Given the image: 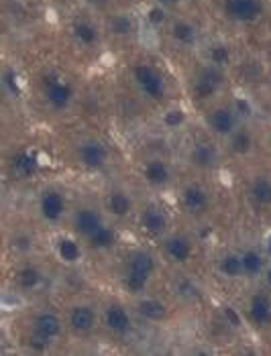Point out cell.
I'll return each mask as SVG.
<instances>
[{
	"mask_svg": "<svg viewBox=\"0 0 271 356\" xmlns=\"http://www.w3.org/2000/svg\"><path fill=\"white\" fill-rule=\"evenodd\" d=\"M65 318L55 309H39L31 322V342L39 346H52L65 332Z\"/></svg>",
	"mask_w": 271,
	"mask_h": 356,
	"instance_id": "obj_3",
	"label": "cell"
},
{
	"mask_svg": "<svg viewBox=\"0 0 271 356\" xmlns=\"http://www.w3.org/2000/svg\"><path fill=\"white\" fill-rule=\"evenodd\" d=\"M4 86L10 88L13 94H19V92H21V90H19V78H17L15 72H6V74H4Z\"/></svg>",
	"mask_w": 271,
	"mask_h": 356,
	"instance_id": "obj_34",
	"label": "cell"
},
{
	"mask_svg": "<svg viewBox=\"0 0 271 356\" xmlns=\"http://www.w3.org/2000/svg\"><path fill=\"white\" fill-rule=\"evenodd\" d=\"M162 252L167 263L184 267L194 259V243L190 236L182 234V232H169L162 238Z\"/></svg>",
	"mask_w": 271,
	"mask_h": 356,
	"instance_id": "obj_9",
	"label": "cell"
},
{
	"mask_svg": "<svg viewBox=\"0 0 271 356\" xmlns=\"http://www.w3.org/2000/svg\"><path fill=\"white\" fill-rule=\"evenodd\" d=\"M169 37L180 47H194L198 43V27L188 19L178 17L169 23Z\"/></svg>",
	"mask_w": 271,
	"mask_h": 356,
	"instance_id": "obj_20",
	"label": "cell"
},
{
	"mask_svg": "<svg viewBox=\"0 0 271 356\" xmlns=\"http://www.w3.org/2000/svg\"><path fill=\"white\" fill-rule=\"evenodd\" d=\"M112 27H114V31L118 35H133V23L127 17H114Z\"/></svg>",
	"mask_w": 271,
	"mask_h": 356,
	"instance_id": "obj_33",
	"label": "cell"
},
{
	"mask_svg": "<svg viewBox=\"0 0 271 356\" xmlns=\"http://www.w3.org/2000/svg\"><path fill=\"white\" fill-rule=\"evenodd\" d=\"M180 206L182 210L192 216V218H202L210 212V206H212V195L210 192L202 186V184H196L192 181L188 186L182 188L180 193Z\"/></svg>",
	"mask_w": 271,
	"mask_h": 356,
	"instance_id": "obj_8",
	"label": "cell"
},
{
	"mask_svg": "<svg viewBox=\"0 0 271 356\" xmlns=\"http://www.w3.org/2000/svg\"><path fill=\"white\" fill-rule=\"evenodd\" d=\"M17 283H19L21 289L33 291V289H37V287L43 283V273H41V269L35 267V265H25V267H21V269L17 271Z\"/></svg>",
	"mask_w": 271,
	"mask_h": 356,
	"instance_id": "obj_28",
	"label": "cell"
},
{
	"mask_svg": "<svg viewBox=\"0 0 271 356\" xmlns=\"http://www.w3.org/2000/svg\"><path fill=\"white\" fill-rule=\"evenodd\" d=\"M114 243H116V230L110 226L109 222L96 234H92L86 241V245L90 248H94V250H109V248L114 247Z\"/></svg>",
	"mask_w": 271,
	"mask_h": 356,
	"instance_id": "obj_27",
	"label": "cell"
},
{
	"mask_svg": "<svg viewBox=\"0 0 271 356\" xmlns=\"http://www.w3.org/2000/svg\"><path fill=\"white\" fill-rule=\"evenodd\" d=\"M163 124L167 127V129H180L184 122H186V112L180 108H173V110H167L165 114H163Z\"/></svg>",
	"mask_w": 271,
	"mask_h": 356,
	"instance_id": "obj_32",
	"label": "cell"
},
{
	"mask_svg": "<svg viewBox=\"0 0 271 356\" xmlns=\"http://www.w3.org/2000/svg\"><path fill=\"white\" fill-rule=\"evenodd\" d=\"M76 157L86 171H102L110 163V149L100 138H86L78 145Z\"/></svg>",
	"mask_w": 271,
	"mask_h": 356,
	"instance_id": "obj_7",
	"label": "cell"
},
{
	"mask_svg": "<svg viewBox=\"0 0 271 356\" xmlns=\"http://www.w3.org/2000/svg\"><path fill=\"white\" fill-rule=\"evenodd\" d=\"M131 80L141 96L149 102L160 104L169 96V83L165 80L163 72L149 61H139L131 70Z\"/></svg>",
	"mask_w": 271,
	"mask_h": 356,
	"instance_id": "obj_2",
	"label": "cell"
},
{
	"mask_svg": "<svg viewBox=\"0 0 271 356\" xmlns=\"http://www.w3.org/2000/svg\"><path fill=\"white\" fill-rule=\"evenodd\" d=\"M218 273L222 275L224 279H231V281L245 279L241 252H235V250L224 252V254L218 259Z\"/></svg>",
	"mask_w": 271,
	"mask_h": 356,
	"instance_id": "obj_25",
	"label": "cell"
},
{
	"mask_svg": "<svg viewBox=\"0 0 271 356\" xmlns=\"http://www.w3.org/2000/svg\"><path fill=\"white\" fill-rule=\"evenodd\" d=\"M220 161L218 149L212 143H196L190 149V163L198 169H212Z\"/></svg>",
	"mask_w": 271,
	"mask_h": 356,
	"instance_id": "obj_23",
	"label": "cell"
},
{
	"mask_svg": "<svg viewBox=\"0 0 271 356\" xmlns=\"http://www.w3.org/2000/svg\"><path fill=\"white\" fill-rule=\"evenodd\" d=\"M157 271V261L155 257L147 250V248H135L129 252L127 261H125V271H123V285L129 293L141 296L153 275Z\"/></svg>",
	"mask_w": 271,
	"mask_h": 356,
	"instance_id": "obj_1",
	"label": "cell"
},
{
	"mask_svg": "<svg viewBox=\"0 0 271 356\" xmlns=\"http://www.w3.org/2000/svg\"><path fill=\"white\" fill-rule=\"evenodd\" d=\"M72 37L80 47L92 49L100 43V29L96 27L90 19H76L72 23Z\"/></svg>",
	"mask_w": 271,
	"mask_h": 356,
	"instance_id": "obj_21",
	"label": "cell"
},
{
	"mask_svg": "<svg viewBox=\"0 0 271 356\" xmlns=\"http://www.w3.org/2000/svg\"><path fill=\"white\" fill-rule=\"evenodd\" d=\"M263 279H265V283H268V287H270V291H271V263L268 265V269H265V275H263Z\"/></svg>",
	"mask_w": 271,
	"mask_h": 356,
	"instance_id": "obj_36",
	"label": "cell"
},
{
	"mask_svg": "<svg viewBox=\"0 0 271 356\" xmlns=\"http://www.w3.org/2000/svg\"><path fill=\"white\" fill-rule=\"evenodd\" d=\"M241 259H243V273L245 279H259L265 275V269L270 265V257L265 254V250L257 247L245 248L241 252Z\"/></svg>",
	"mask_w": 271,
	"mask_h": 356,
	"instance_id": "obj_18",
	"label": "cell"
},
{
	"mask_svg": "<svg viewBox=\"0 0 271 356\" xmlns=\"http://www.w3.org/2000/svg\"><path fill=\"white\" fill-rule=\"evenodd\" d=\"M102 324L114 336H129L133 332V328H135L133 314L129 312L127 305H123V303L118 302L109 303L102 309Z\"/></svg>",
	"mask_w": 271,
	"mask_h": 356,
	"instance_id": "obj_13",
	"label": "cell"
},
{
	"mask_svg": "<svg viewBox=\"0 0 271 356\" xmlns=\"http://www.w3.org/2000/svg\"><path fill=\"white\" fill-rule=\"evenodd\" d=\"M206 57H208V65H215L218 70H226L233 63V49L226 43H215L206 51Z\"/></svg>",
	"mask_w": 271,
	"mask_h": 356,
	"instance_id": "obj_29",
	"label": "cell"
},
{
	"mask_svg": "<svg viewBox=\"0 0 271 356\" xmlns=\"http://www.w3.org/2000/svg\"><path fill=\"white\" fill-rule=\"evenodd\" d=\"M43 100L55 112H65L76 100V90L63 78H47L43 82Z\"/></svg>",
	"mask_w": 271,
	"mask_h": 356,
	"instance_id": "obj_10",
	"label": "cell"
},
{
	"mask_svg": "<svg viewBox=\"0 0 271 356\" xmlns=\"http://www.w3.org/2000/svg\"><path fill=\"white\" fill-rule=\"evenodd\" d=\"M139 226L141 230L151 236V238H163L165 234H169V226L171 218L167 214V210L160 204H149L141 210L139 214Z\"/></svg>",
	"mask_w": 271,
	"mask_h": 356,
	"instance_id": "obj_12",
	"label": "cell"
},
{
	"mask_svg": "<svg viewBox=\"0 0 271 356\" xmlns=\"http://www.w3.org/2000/svg\"><path fill=\"white\" fill-rule=\"evenodd\" d=\"M104 224H107V220L102 216V212L92 206H84L80 210H76L74 218H72L74 232L84 241H88L92 234H96Z\"/></svg>",
	"mask_w": 271,
	"mask_h": 356,
	"instance_id": "obj_15",
	"label": "cell"
},
{
	"mask_svg": "<svg viewBox=\"0 0 271 356\" xmlns=\"http://www.w3.org/2000/svg\"><path fill=\"white\" fill-rule=\"evenodd\" d=\"M100 322H102V316L98 314V309L92 303L78 302L68 307L65 326L78 338H86V336L94 334Z\"/></svg>",
	"mask_w": 271,
	"mask_h": 356,
	"instance_id": "obj_4",
	"label": "cell"
},
{
	"mask_svg": "<svg viewBox=\"0 0 271 356\" xmlns=\"http://www.w3.org/2000/svg\"><path fill=\"white\" fill-rule=\"evenodd\" d=\"M107 212L116 220L129 218L135 212V202H133L131 193L125 190H112L107 195Z\"/></svg>",
	"mask_w": 271,
	"mask_h": 356,
	"instance_id": "obj_19",
	"label": "cell"
},
{
	"mask_svg": "<svg viewBox=\"0 0 271 356\" xmlns=\"http://www.w3.org/2000/svg\"><path fill=\"white\" fill-rule=\"evenodd\" d=\"M141 175L145 179V184L149 188H155V190H162L167 188L173 179V169L171 165L167 163L162 157H153V159H147L143 167H141Z\"/></svg>",
	"mask_w": 271,
	"mask_h": 356,
	"instance_id": "obj_16",
	"label": "cell"
},
{
	"mask_svg": "<svg viewBox=\"0 0 271 356\" xmlns=\"http://www.w3.org/2000/svg\"><path fill=\"white\" fill-rule=\"evenodd\" d=\"M222 80H224L222 70H218L215 65L202 67L192 80V96L200 102L212 100L222 88Z\"/></svg>",
	"mask_w": 271,
	"mask_h": 356,
	"instance_id": "obj_11",
	"label": "cell"
},
{
	"mask_svg": "<svg viewBox=\"0 0 271 356\" xmlns=\"http://www.w3.org/2000/svg\"><path fill=\"white\" fill-rule=\"evenodd\" d=\"M37 210H39V216L49 222V224H57L61 222L65 212H68V200L65 195L55 190V188H47L39 193V202H37Z\"/></svg>",
	"mask_w": 271,
	"mask_h": 356,
	"instance_id": "obj_14",
	"label": "cell"
},
{
	"mask_svg": "<svg viewBox=\"0 0 271 356\" xmlns=\"http://www.w3.org/2000/svg\"><path fill=\"white\" fill-rule=\"evenodd\" d=\"M263 250H265V254L271 259V234L265 238V245H263Z\"/></svg>",
	"mask_w": 271,
	"mask_h": 356,
	"instance_id": "obj_37",
	"label": "cell"
},
{
	"mask_svg": "<svg viewBox=\"0 0 271 356\" xmlns=\"http://www.w3.org/2000/svg\"><path fill=\"white\" fill-rule=\"evenodd\" d=\"M15 171L17 173H21V175H33L35 171H37V167H39V163H37V157L33 155V153H19L17 157H15Z\"/></svg>",
	"mask_w": 271,
	"mask_h": 356,
	"instance_id": "obj_31",
	"label": "cell"
},
{
	"mask_svg": "<svg viewBox=\"0 0 271 356\" xmlns=\"http://www.w3.org/2000/svg\"><path fill=\"white\" fill-rule=\"evenodd\" d=\"M231 143V151L235 155H249L253 151V145H255V138H253V133L247 129V127H239V131L229 138Z\"/></svg>",
	"mask_w": 271,
	"mask_h": 356,
	"instance_id": "obj_30",
	"label": "cell"
},
{
	"mask_svg": "<svg viewBox=\"0 0 271 356\" xmlns=\"http://www.w3.org/2000/svg\"><path fill=\"white\" fill-rule=\"evenodd\" d=\"M268 13L265 0H222V15L237 25H255Z\"/></svg>",
	"mask_w": 271,
	"mask_h": 356,
	"instance_id": "obj_5",
	"label": "cell"
},
{
	"mask_svg": "<svg viewBox=\"0 0 271 356\" xmlns=\"http://www.w3.org/2000/svg\"><path fill=\"white\" fill-rule=\"evenodd\" d=\"M249 200L257 208H271V177L255 175L249 184Z\"/></svg>",
	"mask_w": 271,
	"mask_h": 356,
	"instance_id": "obj_24",
	"label": "cell"
},
{
	"mask_svg": "<svg viewBox=\"0 0 271 356\" xmlns=\"http://www.w3.org/2000/svg\"><path fill=\"white\" fill-rule=\"evenodd\" d=\"M55 252L57 257L68 263V265H76L82 259V245L80 241L72 238V236H61L55 245Z\"/></svg>",
	"mask_w": 271,
	"mask_h": 356,
	"instance_id": "obj_26",
	"label": "cell"
},
{
	"mask_svg": "<svg viewBox=\"0 0 271 356\" xmlns=\"http://www.w3.org/2000/svg\"><path fill=\"white\" fill-rule=\"evenodd\" d=\"M249 320L257 328H270L271 326V296L268 291H257L249 298L247 303Z\"/></svg>",
	"mask_w": 271,
	"mask_h": 356,
	"instance_id": "obj_17",
	"label": "cell"
},
{
	"mask_svg": "<svg viewBox=\"0 0 271 356\" xmlns=\"http://www.w3.org/2000/svg\"><path fill=\"white\" fill-rule=\"evenodd\" d=\"M135 309L143 320H147V322H151V324H160V322H163V320L167 318V314H169L167 303L162 302V300H157V298H151V296L141 298V300L137 302Z\"/></svg>",
	"mask_w": 271,
	"mask_h": 356,
	"instance_id": "obj_22",
	"label": "cell"
},
{
	"mask_svg": "<svg viewBox=\"0 0 271 356\" xmlns=\"http://www.w3.org/2000/svg\"><path fill=\"white\" fill-rule=\"evenodd\" d=\"M184 0H155V4H160L163 6L165 10H169V8H176V6H180Z\"/></svg>",
	"mask_w": 271,
	"mask_h": 356,
	"instance_id": "obj_35",
	"label": "cell"
},
{
	"mask_svg": "<svg viewBox=\"0 0 271 356\" xmlns=\"http://www.w3.org/2000/svg\"><path fill=\"white\" fill-rule=\"evenodd\" d=\"M206 127L217 137L231 138L241 127L239 110L235 108V106H231V104L215 106L206 114Z\"/></svg>",
	"mask_w": 271,
	"mask_h": 356,
	"instance_id": "obj_6",
	"label": "cell"
}]
</instances>
